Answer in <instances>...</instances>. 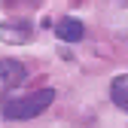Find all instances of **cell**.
Here are the masks:
<instances>
[{"mask_svg": "<svg viewBox=\"0 0 128 128\" xmlns=\"http://www.w3.org/2000/svg\"><path fill=\"white\" fill-rule=\"evenodd\" d=\"M24 79H28V70H24L22 61H15V58H3L0 61V92L22 86Z\"/></svg>", "mask_w": 128, "mask_h": 128, "instance_id": "7a4b0ae2", "label": "cell"}, {"mask_svg": "<svg viewBox=\"0 0 128 128\" xmlns=\"http://www.w3.org/2000/svg\"><path fill=\"white\" fill-rule=\"evenodd\" d=\"M52 101H55V92L52 88H40V92L22 94V98H9V101H3V116L6 119H34Z\"/></svg>", "mask_w": 128, "mask_h": 128, "instance_id": "6da1fadb", "label": "cell"}, {"mask_svg": "<svg viewBox=\"0 0 128 128\" xmlns=\"http://www.w3.org/2000/svg\"><path fill=\"white\" fill-rule=\"evenodd\" d=\"M55 34H58V40L79 43V40L86 37V24L79 22V18H61V22L55 24Z\"/></svg>", "mask_w": 128, "mask_h": 128, "instance_id": "277c9868", "label": "cell"}, {"mask_svg": "<svg viewBox=\"0 0 128 128\" xmlns=\"http://www.w3.org/2000/svg\"><path fill=\"white\" fill-rule=\"evenodd\" d=\"M110 98H113V104H116V107L128 110V73L113 79V86H110Z\"/></svg>", "mask_w": 128, "mask_h": 128, "instance_id": "5b68a950", "label": "cell"}, {"mask_svg": "<svg viewBox=\"0 0 128 128\" xmlns=\"http://www.w3.org/2000/svg\"><path fill=\"white\" fill-rule=\"evenodd\" d=\"M34 37V24L30 22H0V40L3 43H30Z\"/></svg>", "mask_w": 128, "mask_h": 128, "instance_id": "3957f363", "label": "cell"}]
</instances>
